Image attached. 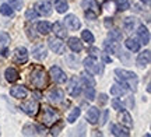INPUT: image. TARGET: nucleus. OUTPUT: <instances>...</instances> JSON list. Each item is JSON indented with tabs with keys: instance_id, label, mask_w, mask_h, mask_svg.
I'll return each mask as SVG.
<instances>
[{
	"instance_id": "obj_42",
	"label": "nucleus",
	"mask_w": 151,
	"mask_h": 137,
	"mask_svg": "<svg viewBox=\"0 0 151 137\" xmlns=\"http://www.w3.org/2000/svg\"><path fill=\"white\" fill-rule=\"evenodd\" d=\"M111 104H112V106H113V109H116V110H119V112H120V110L123 109V105H122V102H120V101H119L118 98H113L112 101H111Z\"/></svg>"
},
{
	"instance_id": "obj_16",
	"label": "nucleus",
	"mask_w": 151,
	"mask_h": 137,
	"mask_svg": "<svg viewBox=\"0 0 151 137\" xmlns=\"http://www.w3.org/2000/svg\"><path fill=\"white\" fill-rule=\"evenodd\" d=\"M99 119V109L95 108V106H91V108H88L87 110V121L88 123H91V125H95Z\"/></svg>"
},
{
	"instance_id": "obj_37",
	"label": "nucleus",
	"mask_w": 151,
	"mask_h": 137,
	"mask_svg": "<svg viewBox=\"0 0 151 137\" xmlns=\"http://www.w3.org/2000/svg\"><path fill=\"white\" fill-rule=\"evenodd\" d=\"M38 16H39V14L37 13V10H35V9H28V10L25 11V17H27V20H29V21L37 20Z\"/></svg>"
},
{
	"instance_id": "obj_18",
	"label": "nucleus",
	"mask_w": 151,
	"mask_h": 137,
	"mask_svg": "<svg viewBox=\"0 0 151 137\" xmlns=\"http://www.w3.org/2000/svg\"><path fill=\"white\" fill-rule=\"evenodd\" d=\"M67 45H69V48H70L74 53H78V52H81V50H83V42H81L78 38H76V37L69 38Z\"/></svg>"
},
{
	"instance_id": "obj_7",
	"label": "nucleus",
	"mask_w": 151,
	"mask_h": 137,
	"mask_svg": "<svg viewBox=\"0 0 151 137\" xmlns=\"http://www.w3.org/2000/svg\"><path fill=\"white\" fill-rule=\"evenodd\" d=\"M21 110L22 112H25L28 116H34L38 113V109H39V104H38V101L35 99H31V101H28V102H24L21 104Z\"/></svg>"
},
{
	"instance_id": "obj_31",
	"label": "nucleus",
	"mask_w": 151,
	"mask_h": 137,
	"mask_svg": "<svg viewBox=\"0 0 151 137\" xmlns=\"http://www.w3.org/2000/svg\"><path fill=\"white\" fill-rule=\"evenodd\" d=\"M81 38H83V41L87 42L88 45L94 44V35H92L91 31H88V29H86V31H83V32H81Z\"/></svg>"
},
{
	"instance_id": "obj_23",
	"label": "nucleus",
	"mask_w": 151,
	"mask_h": 137,
	"mask_svg": "<svg viewBox=\"0 0 151 137\" xmlns=\"http://www.w3.org/2000/svg\"><path fill=\"white\" fill-rule=\"evenodd\" d=\"M37 29L41 35H48V34L52 31V24L48 21H41V22H38Z\"/></svg>"
},
{
	"instance_id": "obj_2",
	"label": "nucleus",
	"mask_w": 151,
	"mask_h": 137,
	"mask_svg": "<svg viewBox=\"0 0 151 137\" xmlns=\"http://www.w3.org/2000/svg\"><path fill=\"white\" fill-rule=\"evenodd\" d=\"M29 82L35 88H39V90L48 87V76H46L45 70H42L41 67L34 69L31 71V74H29Z\"/></svg>"
},
{
	"instance_id": "obj_15",
	"label": "nucleus",
	"mask_w": 151,
	"mask_h": 137,
	"mask_svg": "<svg viewBox=\"0 0 151 137\" xmlns=\"http://www.w3.org/2000/svg\"><path fill=\"white\" fill-rule=\"evenodd\" d=\"M151 52L150 50H144V52H141L140 55L137 56V66L139 67H146L150 65V59H151Z\"/></svg>"
},
{
	"instance_id": "obj_9",
	"label": "nucleus",
	"mask_w": 151,
	"mask_h": 137,
	"mask_svg": "<svg viewBox=\"0 0 151 137\" xmlns=\"http://www.w3.org/2000/svg\"><path fill=\"white\" fill-rule=\"evenodd\" d=\"M48 45H49V48H50V50H53L55 53H59V55L65 53L66 45L62 42L60 38H50L48 41Z\"/></svg>"
},
{
	"instance_id": "obj_17",
	"label": "nucleus",
	"mask_w": 151,
	"mask_h": 137,
	"mask_svg": "<svg viewBox=\"0 0 151 137\" xmlns=\"http://www.w3.org/2000/svg\"><path fill=\"white\" fill-rule=\"evenodd\" d=\"M52 29H53L55 35H56L58 38H60V39L66 38V35H67L66 25L63 24V22H55V25H52Z\"/></svg>"
},
{
	"instance_id": "obj_47",
	"label": "nucleus",
	"mask_w": 151,
	"mask_h": 137,
	"mask_svg": "<svg viewBox=\"0 0 151 137\" xmlns=\"http://www.w3.org/2000/svg\"><path fill=\"white\" fill-rule=\"evenodd\" d=\"M112 25V18H105V27L109 28Z\"/></svg>"
},
{
	"instance_id": "obj_3",
	"label": "nucleus",
	"mask_w": 151,
	"mask_h": 137,
	"mask_svg": "<svg viewBox=\"0 0 151 137\" xmlns=\"http://www.w3.org/2000/svg\"><path fill=\"white\" fill-rule=\"evenodd\" d=\"M83 65L86 67V70L88 73H92V74H102L104 73V65L102 63H98L95 60V57H87L84 59Z\"/></svg>"
},
{
	"instance_id": "obj_26",
	"label": "nucleus",
	"mask_w": 151,
	"mask_h": 137,
	"mask_svg": "<svg viewBox=\"0 0 151 137\" xmlns=\"http://www.w3.org/2000/svg\"><path fill=\"white\" fill-rule=\"evenodd\" d=\"M124 45H126V48L129 50H132V52H137V50L140 49V42L136 38H127L126 42H124Z\"/></svg>"
},
{
	"instance_id": "obj_50",
	"label": "nucleus",
	"mask_w": 151,
	"mask_h": 137,
	"mask_svg": "<svg viewBox=\"0 0 151 137\" xmlns=\"http://www.w3.org/2000/svg\"><path fill=\"white\" fill-rule=\"evenodd\" d=\"M7 55H9V52H7V50H3V56H7Z\"/></svg>"
},
{
	"instance_id": "obj_48",
	"label": "nucleus",
	"mask_w": 151,
	"mask_h": 137,
	"mask_svg": "<svg viewBox=\"0 0 151 137\" xmlns=\"http://www.w3.org/2000/svg\"><path fill=\"white\" fill-rule=\"evenodd\" d=\"M104 59H105V62H111V57L106 55H104Z\"/></svg>"
},
{
	"instance_id": "obj_19",
	"label": "nucleus",
	"mask_w": 151,
	"mask_h": 137,
	"mask_svg": "<svg viewBox=\"0 0 151 137\" xmlns=\"http://www.w3.org/2000/svg\"><path fill=\"white\" fill-rule=\"evenodd\" d=\"M137 35H139V38H140L141 44H150V32H148V29H147L144 25H140L139 29H137Z\"/></svg>"
},
{
	"instance_id": "obj_39",
	"label": "nucleus",
	"mask_w": 151,
	"mask_h": 137,
	"mask_svg": "<svg viewBox=\"0 0 151 137\" xmlns=\"http://www.w3.org/2000/svg\"><path fill=\"white\" fill-rule=\"evenodd\" d=\"M118 9L120 11L129 10L130 9V1L129 0H118Z\"/></svg>"
},
{
	"instance_id": "obj_8",
	"label": "nucleus",
	"mask_w": 151,
	"mask_h": 137,
	"mask_svg": "<svg viewBox=\"0 0 151 137\" xmlns=\"http://www.w3.org/2000/svg\"><path fill=\"white\" fill-rule=\"evenodd\" d=\"M35 10H37V13L39 16L48 17L52 14V4L49 1H46V0H39L35 4Z\"/></svg>"
},
{
	"instance_id": "obj_6",
	"label": "nucleus",
	"mask_w": 151,
	"mask_h": 137,
	"mask_svg": "<svg viewBox=\"0 0 151 137\" xmlns=\"http://www.w3.org/2000/svg\"><path fill=\"white\" fill-rule=\"evenodd\" d=\"M67 91L71 97H78L83 91V84H81V80L77 78V77H71V80L69 81V87H67Z\"/></svg>"
},
{
	"instance_id": "obj_44",
	"label": "nucleus",
	"mask_w": 151,
	"mask_h": 137,
	"mask_svg": "<svg viewBox=\"0 0 151 137\" xmlns=\"http://www.w3.org/2000/svg\"><path fill=\"white\" fill-rule=\"evenodd\" d=\"M88 53L91 55V57H98V56H99V49H98V48H90V49H88Z\"/></svg>"
},
{
	"instance_id": "obj_38",
	"label": "nucleus",
	"mask_w": 151,
	"mask_h": 137,
	"mask_svg": "<svg viewBox=\"0 0 151 137\" xmlns=\"http://www.w3.org/2000/svg\"><path fill=\"white\" fill-rule=\"evenodd\" d=\"M86 98L88 99V101H94V99H95V88L86 87Z\"/></svg>"
},
{
	"instance_id": "obj_45",
	"label": "nucleus",
	"mask_w": 151,
	"mask_h": 137,
	"mask_svg": "<svg viewBox=\"0 0 151 137\" xmlns=\"http://www.w3.org/2000/svg\"><path fill=\"white\" fill-rule=\"evenodd\" d=\"M99 105H105L106 102H108V97L105 95V94H99Z\"/></svg>"
},
{
	"instance_id": "obj_27",
	"label": "nucleus",
	"mask_w": 151,
	"mask_h": 137,
	"mask_svg": "<svg viewBox=\"0 0 151 137\" xmlns=\"http://www.w3.org/2000/svg\"><path fill=\"white\" fill-rule=\"evenodd\" d=\"M81 84L84 85V87H95V81H94V78H92L90 74H87V73H83L81 74Z\"/></svg>"
},
{
	"instance_id": "obj_13",
	"label": "nucleus",
	"mask_w": 151,
	"mask_h": 137,
	"mask_svg": "<svg viewBox=\"0 0 151 137\" xmlns=\"http://www.w3.org/2000/svg\"><path fill=\"white\" fill-rule=\"evenodd\" d=\"M81 6H83L84 10H91V11H94V13H97V14L101 13V7H99L97 0H83V1H81Z\"/></svg>"
},
{
	"instance_id": "obj_34",
	"label": "nucleus",
	"mask_w": 151,
	"mask_h": 137,
	"mask_svg": "<svg viewBox=\"0 0 151 137\" xmlns=\"http://www.w3.org/2000/svg\"><path fill=\"white\" fill-rule=\"evenodd\" d=\"M108 37L112 39V41L118 42V41L122 39V31H119V29H116V28H115V29H111L109 34H108Z\"/></svg>"
},
{
	"instance_id": "obj_49",
	"label": "nucleus",
	"mask_w": 151,
	"mask_h": 137,
	"mask_svg": "<svg viewBox=\"0 0 151 137\" xmlns=\"http://www.w3.org/2000/svg\"><path fill=\"white\" fill-rule=\"evenodd\" d=\"M141 1H143L144 4H150V0H141Z\"/></svg>"
},
{
	"instance_id": "obj_43",
	"label": "nucleus",
	"mask_w": 151,
	"mask_h": 137,
	"mask_svg": "<svg viewBox=\"0 0 151 137\" xmlns=\"http://www.w3.org/2000/svg\"><path fill=\"white\" fill-rule=\"evenodd\" d=\"M84 13H86V17L88 20H97V17H98L97 13H94L91 10H84Z\"/></svg>"
},
{
	"instance_id": "obj_22",
	"label": "nucleus",
	"mask_w": 151,
	"mask_h": 137,
	"mask_svg": "<svg viewBox=\"0 0 151 137\" xmlns=\"http://www.w3.org/2000/svg\"><path fill=\"white\" fill-rule=\"evenodd\" d=\"M119 121H120V125H124L127 129L133 127V121H132V116H130V113L127 110L122 109V115L119 116Z\"/></svg>"
},
{
	"instance_id": "obj_1",
	"label": "nucleus",
	"mask_w": 151,
	"mask_h": 137,
	"mask_svg": "<svg viewBox=\"0 0 151 137\" xmlns=\"http://www.w3.org/2000/svg\"><path fill=\"white\" fill-rule=\"evenodd\" d=\"M115 74H116V80H118L120 84H123L127 90L136 91L139 78H137V76H136L133 71L124 70V69H116V70H115Z\"/></svg>"
},
{
	"instance_id": "obj_41",
	"label": "nucleus",
	"mask_w": 151,
	"mask_h": 137,
	"mask_svg": "<svg viewBox=\"0 0 151 137\" xmlns=\"http://www.w3.org/2000/svg\"><path fill=\"white\" fill-rule=\"evenodd\" d=\"M56 123H58V125H56V126H53V127H52V130H50V134H52V136H58V134L60 133V130H62V127H63V122H58V121H56Z\"/></svg>"
},
{
	"instance_id": "obj_35",
	"label": "nucleus",
	"mask_w": 151,
	"mask_h": 137,
	"mask_svg": "<svg viewBox=\"0 0 151 137\" xmlns=\"http://www.w3.org/2000/svg\"><path fill=\"white\" fill-rule=\"evenodd\" d=\"M10 42V35L7 32H3V31H0V48H4L7 46Z\"/></svg>"
},
{
	"instance_id": "obj_28",
	"label": "nucleus",
	"mask_w": 151,
	"mask_h": 137,
	"mask_svg": "<svg viewBox=\"0 0 151 137\" xmlns=\"http://www.w3.org/2000/svg\"><path fill=\"white\" fill-rule=\"evenodd\" d=\"M55 9H56L58 13L63 14V13H66V11L69 10V4L66 3V0H56V3H55Z\"/></svg>"
},
{
	"instance_id": "obj_20",
	"label": "nucleus",
	"mask_w": 151,
	"mask_h": 137,
	"mask_svg": "<svg viewBox=\"0 0 151 137\" xmlns=\"http://www.w3.org/2000/svg\"><path fill=\"white\" fill-rule=\"evenodd\" d=\"M111 132L115 136H123V137H127L130 134L129 129H124V127H122V125H115V123L111 125Z\"/></svg>"
},
{
	"instance_id": "obj_5",
	"label": "nucleus",
	"mask_w": 151,
	"mask_h": 137,
	"mask_svg": "<svg viewBox=\"0 0 151 137\" xmlns=\"http://www.w3.org/2000/svg\"><path fill=\"white\" fill-rule=\"evenodd\" d=\"M49 74H50V78H52L55 82H58V84H65V82L67 81V76H66V73L58 66L50 67Z\"/></svg>"
},
{
	"instance_id": "obj_30",
	"label": "nucleus",
	"mask_w": 151,
	"mask_h": 137,
	"mask_svg": "<svg viewBox=\"0 0 151 137\" xmlns=\"http://www.w3.org/2000/svg\"><path fill=\"white\" fill-rule=\"evenodd\" d=\"M80 115H81V109L80 108H74V109L69 113V116H67V122H69V123H74V122L78 119Z\"/></svg>"
},
{
	"instance_id": "obj_21",
	"label": "nucleus",
	"mask_w": 151,
	"mask_h": 137,
	"mask_svg": "<svg viewBox=\"0 0 151 137\" xmlns=\"http://www.w3.org/2000/svg\"><path fill=\"white\" fill-rule=\"evenodd\" d=\"M32 56L38 60H43L46 57V48L43 45H37L32 49Z\"/></svg>"
},
{
	"instance_id": "obj_12",
	"label": "nucleus",
	"mask_w": 151,
	"mask_h": 137,
	"mask_svg": "<svg viewBox=\"0 0 151 137\" xmlns=\"http://www.w3.org/2000/svg\"><path fill=\"white\" fill-rule=\"evenodd\" d=\"M48 98L52 104L59 105V104H62L63 99H65V93H63L62 90H59V88H55V90H52V91L49 93Z\"/></svg>"
},
{
	"instance_id": "obj_32",
	"label": "nucleus",
	"mask_w": 151,
	"mask_h": 137,
	"mask_svg": "<svg viewBox=\"0 0 151 137\" xmlns=\"http://www.w3.org/2000/svg\"><path fill=\"white\" fill-rule=\"evenodd\" d=\"M66 62L69 63V66H70L71 69L78 67V57H77V55H69V56H66Z\"/></svg>"
},
{
	"instance_id": "obj_36",
	"label": "nucleus",
	"mask_w": 151,
	"mask_h": 137,
	"mask_svg": "<svg viewBox=\"0 0 151 137\" xmlns=\"http://www.w3.org/2000/svg\"><path fill=\"white\" fill-rule=\"evenodd\" d=\"M22 134H25V136H34V134H37V126H32V125L24 126Z\"/></svg>"
},
{
	"instance_id": "obj_11",
	"label": "nucleus",
	"mask_w": 151,
	"mask_h": 137,
	"mask_svg": "<svg viewBox=\"0 0 151 137\" xmlns=\"http://www.w3.org/2000/svg\"><path fill=\"white\" fill-rule=\"evenodd\" d=\"M14 60L16 63L18 65H24V63H27L28 60V50L24 48V46H20V48H17L14 50Z\"/></svg>"
},
{
	"instance_id": "obj_40",
	"label": "nucleus",
	"mask_w": 151,
	"mask_h": 137,
	"mask_svg": "<svg viewBox=\"0 0 151 137\" xmlns=\"http://www.w3.org/2000/svg\"><path fill=\"white\" fill-rule=\"evenodd\" d=\"M9 6L14 10H21L22 7V0H10L9 1Z\"/></svg>"
},
{
	"instance_id": "obj_25",
	"label": "nucleus",
	"mask_w": 151,
	"mask_h": 137,
	"mask_svg": "<svg viewBox=\"0 0 151 137\" xmlns=\"http://www.w3.org/2000/svg\"><path fill=\"white\" fill-rule=\"evenodd\" d=\"M126 91H127V88L124 87L123 84H115L111 87V94L113 97H122L126 94Z\"/></svg>"
},
{
	"instance_id": "obj_10",
	"label": "nucleus",
	"mask_w": 151,
	"mask_h": 137,
	"mask_svg": "<svg viewBox=\"0 0 151 137\" xmlns=\"http://www.w3.org/2000/svg\"><path fill=\"white\" fill-rule=\"evenodd\" d=\"M65 25L70 28L71 31H77V29L81 27V22L77 16H74V14H67V16L65 17Z\"/></svg>"
},
{
	"instance_id": "obj_4",
	"label": "nucleus",
	"mask_w": 151,
	"mask_h": 137,
	"mask_svg": "<svg viewBox=\"0 0 151 137\" xmlns=\"http://www.w3.org/2000/svg\"><path fill=\"white\" fill-rule=\"evenodd\" d=\"M58 112L55 109H52L50 106H43V113H42V118L41 121L43 122V125L46 126H50V125H55L56 121H58Z\"/></svg>"
},
{
	"instance_id": "obj_14",
	"label": "nucleus",
	"mask_w": 151,
	"mask_h": 137,
	"mask_svg": "<svg viewBox=\"0 0 151 137\" xmlns=\"http://www.w3.org/2000/svg\"><path fill=\"white\" fill-rule=\"evenodd\" d=\"M10 94L14 97V98L22 99V98H25V97L28 95V91H27V88L22 87V85H14V87H11Z\"/></svg>"
},
{
	"instance_id": "obj_33",
	"label": "nucleus",
	"mask_w": 151,
	"mask_h": 137,
	"mask_svg": "<svg viewBox=\"0 0 151 137\" xmlns=\"http://www.w3.org/2000/svg\"><path fill=\"white\" fill-rule=\"evenodd\" d=\"M0 13H1L3 16H6V17H13L14 10H13L9 4H1L0 6Z\"/></svg>"
},
{
	"instance_id": "obj_29",
	"label": "nucleus",
	"mask_w": 151,
	"mask_h": 137,
	"mask_svg": "<svg viewBox=\"0 0 151 137\" xmlns=\"http://www.w3.org/2000/svg\"><path fill=\"white\" fill-rule=\"evenodd\" d=\"M134 25H136V18H133V17H127V18H124L123 27H124V29H126L127 32L133 31V29H134Z\"/></svg>"
},
{
	"instance_id": "obj_24",
	"label": "nucleus",
	"mask_w": 151,
	"mask_h": 137,
	"mask_svg": "<svg viewBox=\"0 0 151 137\" xmlns=\"http://www.w3.org/2000/svg\"><path fill=\"white\" fill-rule=\"evenodd\" d=\"M4 77H6V80H7L9 82H14V81H17V80H18L20 74H18V71H17L16 69L9 67V69L4 71Z\"/></svg>"
},
{
	"instance_id": "obj_46",
	"label": "nucleus",
	"mask_w": 151,
	"mask_h": 137,
	"mask_svg": "<svg viewBox=\"0 0 151 137\" xmlns=\"http://www.w3.org/2000/svg\"><path fill=\"white\" fill-rule=\"evenodd\" d=\"M108 115H109V112L108 110H105V112H104V116H102V121H101V126H104V125L106 123V121H108Z\"/></svg>"
}]
</instances>
